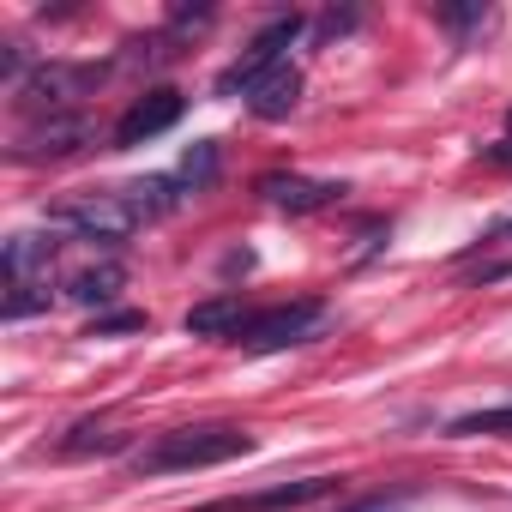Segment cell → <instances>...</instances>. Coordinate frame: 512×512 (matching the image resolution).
Returning a JSON list of instances; mask_svg holds the SVG:
<instances>
[{
  "mask_svg": "<svg viewBox=\"0 0 512 512\" xmlns=\"http://www.w3.org/2000/svg\"><path fill=\"white\" fill-rule=\"evenodd\" d=\"M253 452V434L247 428H229V422H205V428H175L163 434L157 446H145L133 458L139 476H163V470H211V464H229V458H247Z\"/></svg>",
  "mask_w": 512,
  "mask_h": 512,
  "instance_id": "obj_1",
  "label": "cell"
},
{
  "mask_svg": "<svg viewBox=\"0 0 512 512\" xmlns=\"http://www.w3.org/2000/svg\"><path fill=\"white\" fill-rule=\"evenodd\" d=\"M49 223L79 235V241H91V247H121L145 217L127 205V193H79V199H61L49 211Z\"/></svg>",
  "mask_w": 512,
  "mask_h": 512,
  "instance_id": "obj_2",
  "label": "cell"
},
{
  "mask_svg": "<svg viewBox=\"0 0 512 512\" xmlns=\"http://www.w3.org/2000/svg\"><path fill=\"white\" fill-rule=\"evenodd\" d=\"M296 37H302V19H296V13L272 19L260 37L241 49V61H229V67L217 73V97H253V85H266V79L284 67V49H290Z\"/></svg>",
  "mask_w": 512,
  "mask_h": 512,
  "instance_id": "obj_3",
  "label": "cell"
},
{
  "mask_svg": "<svg viewBox=\"0 0 512 512\" xmlns=\"http://www.w3.org/2000/svg\"><path fill=\"white\" fill-rule=\"evenodd\" d=\"M326 320V302H284V308H272V314H260V320H247L241 332H235V344L241 350H253V356H266V350H290V344H302L314 326Z\"/></svg>",
  "mask_w": 512,
  "mask_h": 512,
  "instance_id": "obj_4",
  "label": "cell"
},
{
  "mask_svg": "<svg viewBox=\"0 0 512 512\" xmlns=\"http://www.w3.org/2000/svg\"><path fill=\"white\" fill-rule=\"evenodd\" d=\"M181 109H187V97L181 91H145L121 121H115V151H133V145H145V139H157V133H169L175 121H181Z\"/></svg>",
  "mask_w": 512,
  "mask_h": 512,
  "instance_id": "obj_5",
  "label": "cell"
},
{
  "mask_svg": "<svg viewBox=\"0 0 512 512\" xmlns=\"http://www.w3.org/2000/svg\"><path fill=\"white\" fill-rule=\"evenodd\" d=\"M338 482L332 476H308V482H278L266 494H247V500H211L199 512H284V506H308V500H326Z\"/></svg>",
  "mask_w": 512,
  "mask_h": 512,
  "instance_id": "obj_6",
  "label": "cell"
},
{
  "mask_svg": "<svg viewBox=\"0 0 512 512\" xmlns=\"http://www.w3.org/2000/svg\"><path fill=\"white\" fill-rule=\"evenodd\" d=\"M260 193H266L272 205H284V211H320V205L344 199V187H338V181H302V175H266V181H260Z\"/></svg>",
  "mask_w": 512,
  "mask_h": 512,
  "instance_id": "obj_7",
  "label": "cell"
},
{
  "mask_svg": "<svg viewBox=\"0 0 512 512\" xmlns=\"http://www.w3.org/2000/svg\"><path fill=\"white\" fill-rule=\"evenodd\" d=\"M55 247L61 241H49V235H13L7 241V284H49Z\"/></svg>",
  "mask_w": 512,
  "mask_h": 512,
  "instance_id": "obj_8",
  "label": "cell"
},
{
  "mask_svg": "<svg viewBox=\"0 0 512 512\" xmlns=\"http://www.w3.org/2000/svg\"><path fill=\"white\" fill-rule=\"evenodd\" d=\"M97 79V67H43V73H31L25 85H19V103L25 109H55V103H67V91H79V85H91Z\"/></svg>",
  "mask_w": 512,
  "mask_h": 512,
  "instance_id": "obj_9",
  "label": "cell"
},
{
  "mask_svg": "<svg viewBox=\"0 0 512 512\" xmlns=\"http://www.w3.org/2000/svg\"><path fill=\"white\" fill-rule=\"evenodd\" d=\"M79 145H85V121H73V115H55L49 127L25 133L19 157H25V163H37V157H67V151H79Z\"/></svg>",
  "mask_w": 512,
  "mask_h": 512,
  "instance_id": "obj_10",
  "label": "cell"
},
{
  "mask_svg": "<svg viewBox=\"0 0 512 512\" xmlns=\"http://www.w3.org/2000/svg\"><path fill=\"white\" fill-rule=\"evenodd\" d=\"M247 103H253V115H260V121H284V115L302 103V73H296V67H278L266 85H253Z\"/></svg>",
  "mask_w": 512,
  "mask_h": 512,
  "instance_id": "obj_11",
  "label": "cell"
},
{
  "mask_svg": "<svg viewBox=\"0 0 512 512\" xmlns=\"http://www.w3.org/2000/svg\"><path fill=\"white\" fill-rule=\"evenodd\" d=\"M247 320H241V296H211L199 308H187V332L193 338H235Z\"/></svg>",
  "mask_w": 512,
  "mask_h": 512,
  "instance_id": "obj_12",
  "label": "cell"
},
{
  "mask_svg": "<svg viewBox=\"0 0 512 512\" xmlns=\"http://www.w3.org/2000/svg\"><path fill=\"white\" fill-rule=\"evenodd\" d=\"M121 284H127V272H121L115 260H103V266H91V272H79V278L67 284V296H73L79 308H109V302L121 296Z\"/></svg>",
  "mask_w": 512,
  "mask_h": 512,
  "instance_id": "obj_13",
  "label": "cell"
},
{
  "mask_svg": "<svg viewBox=\"0 0 512 512\" xmlns=\"http://www.w3.org/2000/svg\"><path fill=\"white\" fill-rule=\"evenodd\" d=\"M121 193H127V205H133L145 223H157V217H169V211L181 205V193H175V181H169V175H151V181H127Z\"/></svg>",
  "mask_w": 512,
  "mask_h": 512,
  "instance_id": "obj_14",
  "label": "cell"
},
{
  "mask_svg": "<svg viewBox=\"0 0 512 512\" xmlns=\"http://www.w3.org/2000/svg\"><path fill=\"white\" fill-rule=\"evenodd\" d=\"M452 440H482V434H512V404H494V410H470L446 428Z\"/></svg>",
  "mask_w": 512,
  "mask_h": 512,
  "instance_id": "obj_15",
  "label": "cell"
},
{
  "mask_svg": "<svg viewBox=\"0 0 512 512\" xmlns=\"http://www.w3.org/2000/svg\"><path fill=\"white\" fill-rule=\"evenodd\" d=\"M211 181H217V145L199 139V145H187V157H181V187H187V193H205Z\"/></svg>",
  "mask_w": 512,
  "mask_h": 512,
  "instance_id": "obj_16",
  "label": "cell"
},
{
  "mask_svg": "<svg viewBox=\"0 0 512 512\" xmlns=\"http://www.w3.org/2000/svg\"><path fill=\"white\" fill-rule=\"evenodd\" d=\"M43 308H49V284H7V302H0L7 320H31Z\"/></svg>",
  "mask_w": 512,
  "mask_h": 512,
  "instance_id": "obj_17",
  "label": "cell"
},
{
  "mask_svg": "<svg viewBox=\"0 0 512 512\" xmlns=\"http://www.w3.org/2000/svg\"><path fill=\"white\" fill-rule=\"evenodd\" d=\"M121 446H127L121 434H97V422H79V428H73V440H67L61 452H67V458H79V452H121Z\"/></svg>",
  "mask_w": 512,
  "mask_h": 512,
  "instance_id": "obj_18",
  "label": "cell"
},
{
  "mask_svg": "<svg viewBox=\"0 0 512 512\" xmlns=\"http://www.w3.org/2000/svg\"><path fill=\"white\" fill-rule=\"evenodd\" d=\"M121 332H145V314H139V308H121V314H97L85 338H121Z\"/></svg>",
  "mask_w": 512,
  "mask_h": 512,
  "instance_id": "obj_19",
  "label": "cell"
},
{
  "mask_svg": "<svg viewBox=\"0 0 512 512\" xmlns=\"http://www.w3.org/2000/svg\"><path fill=\"white\" fill-rule=\"evenodd\" d=\"M0 79H7V85H25V55L7 43V49H0Z\"/></svg>",
  "mask_w": 512,
  "mask_h": 512,
  "instance_id": "obj_20",
  "label": "cell"
},
{
  "mask_svg": "<svg viewBox=\"0 0 512 512\" xmlns=\"http://www.w3.org/2000/svg\"><path fill=\"white\" fill-rule=\"evenodd\" d=\"M482 163H494V169H512V139H500V145H482Z\"/></svg>",
  "mask_w": 512,
  "mask_h": 512,
  "instance_id": "obj_21",
  "label": "cell"
},
{
  "mask_svg": "<svg viewBox=\"0 0 512 512\" xmlns=\"http://www.w3.org/2000/svg\"><path fill=\"white\" fill-rule=\"evenodd\" d=\"M476 19H482V7H452L446 13V25H476Z\"/></svg>",
  "mask_w": 512,
  "mask_h": 512,
  "instance_id": "obj_22",
  "label": "cell"
},
{
  "mask_svg": "<svg viewBox=\"0 0 512 512\" xmlns=\"http://www.w3.org/2000/svg\"><path fill=\"white\" fill-rule=\"evenodd\" d=\"M356 512H398V500H368V506H356Z\"/></svg>",
  "mask_w": 512,
  "mask_h": 512,
  "instance_id": "obj_23",
  "label": "cell"
},
{
  "mask_svg": "<svg viewBox=\"0 0 512 512\" xmlns=\"http://www.w3.org/2000/svg\"><path fill=\"white\" fill-rule=\"evenodd\" d=\"M506 127H512V115H506Z\"/></svg>",
  "mask_w": 512,
  "mask_h": 512,
  "instance_id": "obj_24",
  "label": "cell"
},
{
  "mask_svg": "<svg viewBox=\"0 0 512 512\" xmlns=\"http://www.w3.org/2000/svg\"><path fill=\"white\" fill-rule=\"evenodd\" d=\"M506 235H512V223H506Z\"/></svg>",
  "mask_w": 512,
  "mask_h": 512,
  "instance_id": "obj_25",
  "label": "cell"
}]
</instances>
